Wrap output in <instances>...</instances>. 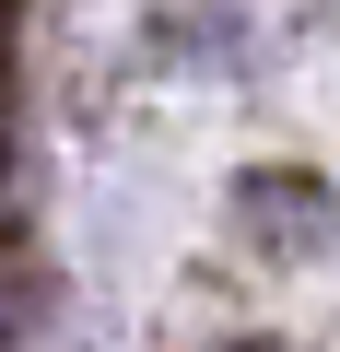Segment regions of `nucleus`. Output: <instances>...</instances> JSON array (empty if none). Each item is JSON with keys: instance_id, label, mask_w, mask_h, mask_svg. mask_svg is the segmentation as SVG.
<instances>
[{"instance_id": "1", "label": "nucleus", "mask_w": 340, "mask_h": 352, "mask_svg": "<svg viewBox=\"0 0 340 352\" xmlns=\"http://www.w3.org/2000/svg\"><path fill=\"white\" fill-rule=\"evenodd\" d=\"M0 340H12V305H0Z\"/></svg>"}]
</instances>
